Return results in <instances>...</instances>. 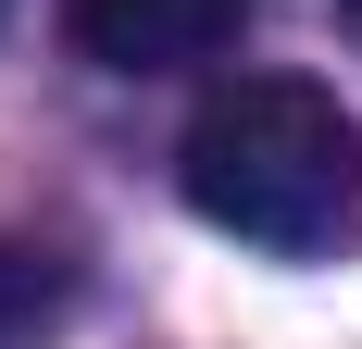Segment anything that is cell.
Masks as SVG:
<instances>
[{
  "mask_svg": "<svg viewBox=\"0 0 362 349\" xmlns=\"http://www.w3.org/2000/svg\"><path fill=\"white\" fill-rule=\"evenodd\" d=\"M63 300H75V262H63V249H37V237H0V349L50 337V324H63Z\"/></svg>",
  "mask_w": 362,
  "mask_h": 349,
  "instance_id": "cell-3",
  "label": "cell"
},
{
  "mask_svg": "<svg viewBox=\"0 0 362 349\" xmlns=\"http://www.w3.org/2000/svg\"><path fill=\"white\" fill-rule=\"evenodd\" d=\"M337 25H362V0H337Z\"/></svg>",
  "mask_w": 362,
  "mask_h": 349,
  "instance_id": "cell-4",
  "label": "cell"
},
{
  "mask_svg": "<svg viewBox=\"0 0 362 349\" xmlns=\"http://www.w3.org/2000/svg\"><path fill=\"white\" fill-rule=\"evenodd\" d=\"M187 212L275 262L362 249V112L313 75H225L175 138Z\"/></svg>",
  "mask_w": 362,
  "mask_h": 349,
  "instance_id": "cell-1",
  "label": "cell"
},
{
  "mask_svg": "<svg viewBox=\"0 0 362 349\" xmlns=\"http://www.w3.org/2000/svg\"><path fill=\"white\" fill-rule=\"evenodd\" d=\"M238 25H250V0H63V37L100 75H187L238 50Z\"/></svg>",
  "mask_w": 362,
  "mask_h": 349,
  "instance_id": "cell-2",
  "label": "cell"
}]
</instances>
